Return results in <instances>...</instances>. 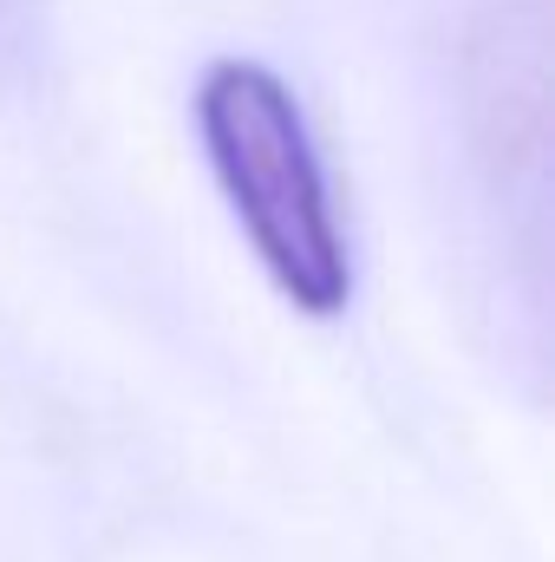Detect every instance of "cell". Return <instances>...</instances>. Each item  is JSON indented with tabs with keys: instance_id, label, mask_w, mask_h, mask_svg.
<instances>
[{
	"instance_id": "obj_1",
	"label": "cell",
	"mask_w": 555,
	"mask_h": 562,
	"mask_svg": "<svg viewBox=\"0 0 555 562\" xmlns=\"http://www.w3.org/2000/svg\"><path fill=\"white\" fill-rule=\"evenodd\" d=\"M190 119L203 164L275 294L307 321H340L353 307V256L294 86L262 59L223 53L203 66Z\"/></svg>"
}]
</instances>
